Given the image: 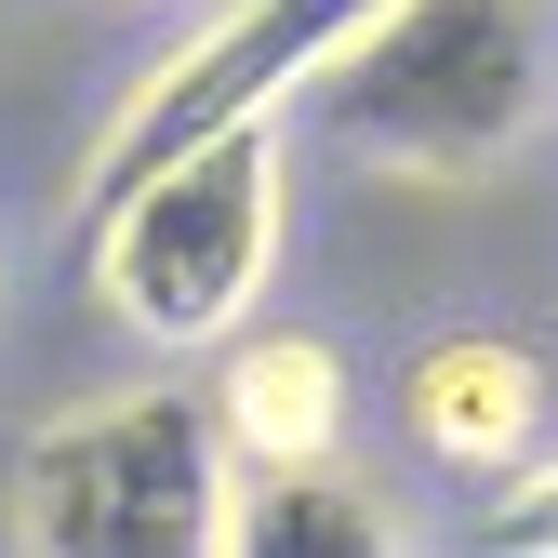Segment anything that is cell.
I'll return each mask as SVG.
<instances>
[{
  "mask_svg": "<svg viewBox=\"0 0 558 558\" xmlns=\"http://www.w3.org/2000/svg\"><path fill=\"white\" fill-rule=\"evenodd\" d=\"M399 426L426 465L506 478L519 452H545V360L519 332H426L412 373H399Z\"/></svg>",
  "mask_w": 558,
  "mask_h": 558,
  "instance_id": "5b68a950",
  "label": "cell"
},
{
  "mask_svg": "<svg viewBox=\"0 0 558 558\" xmlns=\"http://www.w3.org/2000/svg\"><path fill=\"white\" fill-rule=\"evenodd\" d=\"M279 227H293V147H279V120L199 133L186 160L94 199V306L133 345H227V332L266 319Z\"/></svg>",
  "mask_w": 558,
  "mask_h": 558,
  "instance_id": "6da1fadb",
  "label": "cell"
},
{
  "mask_svg": "<svg viewBox=\"0 0 558 558\" xmlns=\"http://www.w3.org/2000/svg\"><path fill=\"white\" fill-rule=\"evenodd\" d=\"M345 360L293 319H253L227 332V373H214V426L240 439V465H332L345 452Z\"/></svg>",
  "mask_w": 558,
  "mask_h": 558,
  "instance_id": "8992f818",
  "label": "cell"
},
{
  "mask_svg": "<svg viewBox=\"0 0 558 558\" xmlns=\"http://www.w3.org/2000/svg\"><path fill=\"white\" fill-rule=\"evenodd\" d=\"M227 558H399V519H386L345 465H253Z\"/></svg>",
  "mask_w": 558,
  "mask_h": 558,
  "instance_id": "52a82bcc",
  "label": "cell"
},
{
  "mask_svg": "<svg viewBox=\"0 0 558 558\" xmlns=\"http://www.w3.org/2000/svg\"><path fill=\"white\" fill-rule=\"evenodd\" d=\"M478 558H558V452H519L478 493Z\"/></svg>",
  "mask_w": 558,
  "mask_h": 558,
  "instance_id": "ba28073f",
  "label": "cell"
},
{
  "mask_svg": "<svg viewBox=\"0 0 558 558\" xmlns=\"http://www.w3.org/2000/svg\"><path fill=\"white\" fill-rule=\"evenodd\" d=\"M386 14H399V0H214V27H199L173 66H147V81L120 94V120L94 133L81 199H120L133 173L186 160L199 133H240V120L306 107V94H319V66H332V53H360Z\"/></svg>",
  "mask_w": 558,
  "mask_h": 558,
  "instance_id": "277c9868",
  "label": "cell"
},
{
  "mask_svg": "<svg viewBox=\"0 0 558 558\" xmlns=\"http://www.w3.org/2000/svg\"><path fill=\"white\" fill-rule=\"evenodd\" d=\"M147 14H173V0H147Z\"/></svg>",
  "mask_w": 558,
  "mask_h": 558,
  "instance_id": "9c48e42d",
  "label": "cell"
},
{
  "mask_svg": "<svg viewBox=\"0 0 558 558\" xmlns=\"http://www.w3.org/2000/svg\"><path fill=\"white\" fill-rule=\"evenodd\" d=\"M240 439L186 386H107L66 399L27 439L14 532L27 558H227L240 545Z\"/></svg>",
  "mask_w": 558,
  "mask_h": 558,
  "instance_id": "7a4b0ae2",
  "label": "cell"
},
{
  "mask_svg": "<svg viewBox=\"0 0 558 558\" xmlns=\"http://www.w3.org/2000/svg\"><path fill=\"white\" fill-rule=\"evenodd\" d=\"M306 107L386 173H493L545 120V0H399Z\"/></svg>",
  "mask_w": 558,
  "mask_h": 558,
  "instance_id": "3957f363",
  "label": "cell"
}]
</instances>
